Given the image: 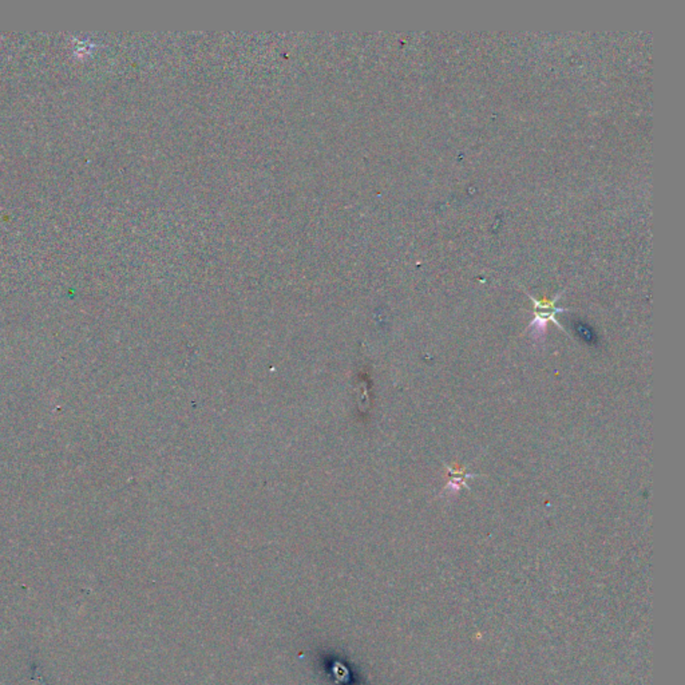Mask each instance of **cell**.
<instances>
[{
    "instance_id": "1",
    "label": "cell",
    "mask_w": 685,
    "mask_h": 685,
    "mask_svg": "<svg viewBox=\"0 0 685 685\" xmlns=\"http://www.w3.org/2000/svg\"><path fill=\"white\" fill-rule=\"evenodd\" d=\"M576 329H577V333H578V336H579L581 339H584V340H585L586 343H589V344H593V343H596V341H597V337H596V333H594V332H593L592 329L589 328L588 326H585V324H581V323H578V324H577L576 326Z\"/></svg>"
}]
</instances>
